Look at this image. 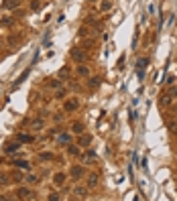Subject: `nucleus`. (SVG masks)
<instances>
[{
  "mask_svg": "<svg viewBox=\"0 0 177 201\" xmlns=\"http://www.w3.org/2000/svg\"><path fill=\"white\" fill-rule=\"evenodd\" d=\"M16 195H18L20 199H29V197H31V191H29L27 187H20V189L16 191Z\"/></svg>",
  "mask_w": 177,
  "mask_h": 201,
  "instance_id": "7ed1b4c3",
  "label": "nucleus"
},
{
  "mask_svg": "<svg viewBox=\"0 0 177 201\" xmlns=\"http://www.w3.org/2000/svg\"><path fill=\"white\" fill-rule=\"evenodd\" d=\"M73 132H75V134H81V132H83V124L75 122V124H73Z\"/></svg>",
  "mask_w": 177,
  "mask_h": 201,
  "instance_id": "f8f14e48",
  "label": "nucleus"
},
{
  "mask_svg": "<svg viewBox=\"0 0 177 201\" xmlns=\"http://www.w3.org/2000/svg\"><path fill=\"white\" fill-rule=\"evenodd\" d=\"M14 163H16L20 169H29V163H27V161H14Z\"/></svg>",
  "mask_w": 177,
  "mask_h": 201,
  "instance_id": "f3484780",
  "label": "nucleus"
},
{
  "mask_svg": "<svg viewBox=\"0 0 177 201\" xmlns=\"http://www.w3.org/2000/svg\"><path fill=\"white\" fill-rule=\"evenodd\" d=\"M69 154H77V146H69Z\"/></svg>",
  "mask_w": 177,
  "mask_h": 201,
  "instance_id": "b1692460",
  "label": "nucleus"
},
{
  "mask_svg": "<svg viewBox=\"0 0 177 201\" xmlns=\"http://www.w3.org/2000/svg\"><path fill=\"white\" fill-rule=\"evenodd\" d=\"M81 175H83V169H81V167H73V169H71V177H73V179H79Z\"/></svg>",
  "mask_w": 177,
  "mask_h": 201,
  "instance_id": "39448f33",
  "label": "nucleus"
},
{
  "mask_svg": "<svg viewBox=\"0 0 177 201\" xmlns=\"http://www.w3.org/2000/svg\"><path fill=\"white\" fill-rule=\"evenodd\" d=\"M33 126H35V128H41V126H43V122H41V120H35V122H33Z\"/></svg>",
  "mask_w": 177,
  "mask_h": 201,
  "instance_id": "5701e85b",
  "label": "nucleus"
},
{
  "mask_svg": "<svg viewBox=\"0 0 177 201\" xmlns=\"http://www.w3.org/2000/svg\"><path fill=\"white\" fill-rule=\"evenodd\" d=\"M171 102V96H161V106H169Z\"/></svg>",
  "mask_w": 177,
  "mask_h": 201,
  "instance_id": "ddd939ff",
  "label": "nucleus"
},
{
  "mask_svg": "<svg viewBox=\"0 0 177 201\" xmlns=\"http://www.w3.org/2000/svg\"><path fill=\"white\" fill-rule=\"evenodd\" d=\"M69 140H71L69 134H61V136H59V142H69Z\"/></svg>",
  "mask_w": 177,
  "mask_h": 201,
  "instance_id": "2eb2a0df",
  "label": "nucleus"
},
{
  "mask_svg": "<svg viewBox=\"0 0 177 201\" xmlns=\"http://www.w3.org/2000/svg\"><path fill=\"white\" fill-rule=\"evenodd\" d=\"M71 57H73L77 63L85 61V53H83V51H79V49H71Z\"/></svg>",
  "mask_w": 177,
  "mask_h": 201,
  "instance_id": "f257e3e1",
  "label": "nucleus"
},
{
  "mask_svg": "<svg viewBox=\"0 0 177 201\" xmlns=\"http://www.w3.org/2000/svg\"><path fill=\"white\" fill-rule=\"evenodd\" d=\"M41 159H45V161L49 159V161H51V159H53V154H51V152H41Z\"/></svg>",
  "mask_w": 177,
  "mask_h": 201,
  "instance_id": "a211bd4d",
  "label": "nucleus"
},
{
  "mask_svg": "<svg viewBox=\"0 0 177 201\" xmlns=\"http://www.w3.org/2000/svg\"><path fill=\"white\" fill-rule=\"evenodd\" d=\"M169 94H171V96H177V85H173V87L169 89Z\"/></svg>",
  "mask_w": 177,
  "mask_h": 201,
  "instance_id": "4be33fe9",
  "label": "nucleus"
},
{
  "mask_svg": "<svg viewBox=\"0 0 177 201\" xmlns=\"http://www.w3.org/2000/svg\"><path fill=\"white\" fill-rule=\"evenodd\" d=\"M147 65H149V59H147V57H141V59H139V77L145 75V67H147Z\"/></svg>",
  "mask_w": 177,
  "mask_h": 201,
  "instance_id": "f03ea898",
  "label": "nucleus"
},
{
  "mask_svg": "<svg viewBox=\"0 0 177 201\" xmlns=\"http://www.w3.org/2000/svg\"><path fill=\"white\" fill-rule=\"evenodd\" d=\"M75 195H81V197H85V189H79V187H77V189H75Z\"/></svg>",
  "mask_w": 177,
  "mask_h": 201,
  "instance_id": "412c9836",
  "label": "nucleus"
},
{
  "mask_svg": "<svg viewBox=\"0 0 177 201\" xmlns=\"http://www.w3.org/2000/svg\"><path fill=\"white\" fill-rule=\"evenodd\" d=\"M18 146H20V144H18V140H16V142H12V144H8V146H6V150H8V152H12V150H16Z\"/></svg>",
  "mask_w": 177,
  "mask_h": 201,
  "instance_id": "4468645a",
  "label": "nucleus"
},
{
  "mask_svg": "<svg viewBox=\"0 0 177 201\" xmlns=\"http://www.w3.org/2000/svg\"><path fill=\"white\" fill-rule=\"evenodd\" d=\"M92 142V136H87V134H83V136H79V146H87Z\"/></svg>",
  "mask_w": 177,
  "mask_h": 201,
  "instance_id": "423d86ee",
  "label": "nucleus"
},
{
  "mask_svg": "<svg viewBox=\"0 0 177 201\" xmlns=\"http://www.w3.org/2000/svg\"><path fill=\"white\" fill-rule=\"evenodd\" d=\"M77 73H79V75H87L90 71H87V67H81V65H79V67H77Z\"/></svg>",
  "mask_w": 177,
  "mask_h": 201,
  "instance_id": "dca6fc26",
  "label": "nucleus"
},
{
  "mask_svg": "<svg viewBox=\"0 0 177 201\" xmlns=\"http://www.w3.org/2000/svg\"><path fill=\"white\" fill-rule=\"evenodd\" d=\"M16 140L18 142H33V136H31V134H18Z\"/></svg>",
  "mask_w": 177,
  "mask_h": 201,
  "instance_id": "6e6552de",
  "label": "nucleus"
},
{
  "mask_svg": "<svg viewBox=\"0 0 177 201\" xmlns=\"http://www.w3.org/2000/svg\"><path fill=\"white\" fill-rule=\"evenodd\" d=\"M110 6H112V4H110V0H106V2L102 4V10H110Z\"/></svg>",
  "mask_w": 177,
  "mask_h": 201,
  "instance_id": "aec40b11",
  "label": "nucleus"
},
{
  "mask_svg": "<svg viewBox=\"0 0 177 201\" xmlns=\"http://www.w3.org/2000/svg\"><path fill=\"white\" fill-rule=\"evenodd\" d=\"M18 4V0H4V8H14Z\"/></svg>",
  "mask_w": 177,
  "mask_h": 201,
  "instance_id": "9b49d317",
  "label": "nucleus"
},
{
  "mask_svg": "<svg viewBox=\"0 0 177 201\" xmlns=\"http://www.w3.org/2000/svg\"><path fill=\"white\" fill-rule=\"evenodd\" d=\"M77 108V102L75 100H67V102H65V110H69V112H73Z\"/></svg>",
  "mask_w": 177,
  "mask_h": 201,
  "instance_id": "0eeeda50",
  "label": "nucleus"
},
{
  "mask_svg": "<svg viewBox=\"0 0 177 201\" xmlns=\"http://www.w3.org/2000/svg\"><path fill=\"white\" fill-rule=\"evenodd\" d=\"M63 181H65V175L63 173H57L55 175V185H63Z\"/></svg>",
  "mask_w": 177,
  "mask_h": 201,
  "instance_id": "9d476101",
  "label": "nucleus"
},
{
  "mask_svg": "<svg viewBox=\"0 0 177 201\" xmlns=\"http://www.w3.org/2000/svg\"><path fill=\"white\" fill-rule=\"evenodd\" d=\"M98 83H100V79H98V77H92V79H90V85H92V87H96Z\"/></svg>",
  "mask_w": 177,
  "mask_h": 201,
  "instance_id": "6ab92c4d",
  "label": "nucleus"
},
{
  "mask_svg": "<svg viewBox=\"0 0 177 201\" xmlns=\"http://www.w3.org/2000/svg\"><path fill=\"white\" fill-rule=\"evenodd\" d=\"M29 71H31V69H25L23 73H20V75H18V79L14 81V87H16V85H20V83H23V81L27 79V75H29Z\"/></svg>",
  "mask_w": 177,
  "mask_h": 201,
  "instance_id": "20e7f679",
  "label": "nucleus"
},
{
  "mask_svg": "<svg viewBox=\"0 0 177 201\" xmlns=\"http://www.w3.org/2000/svg\"><path fill=\"white\" fill-rule=\"evenodd\" d=\"M87 185H90V187H96V185H98V175H96V173L90 175V179H87Z\"/></svg>",
  "mask_w": 177,
  "mask_h": 201,
  "instance_id": "1a4fd4ad",
  "label": "nucleus"
}]
</instances>
